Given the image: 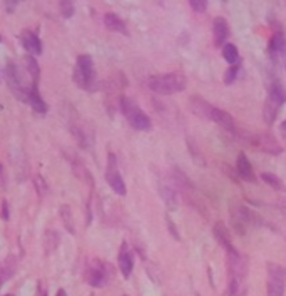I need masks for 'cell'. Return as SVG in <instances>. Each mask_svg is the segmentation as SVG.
Listing matches in <instances>:
<instances>
[{
  "mask_svg": "<svg viewBox=\"0 0 286 296\" xmlns=\"http://www.w3.org/2000/svg\"><path fill=\"white\" fill-rule=\"evenodd\" d=\"M148 85L153 92L159 95H171L186 89L188 79L181 72H169V74H158L148 79Z\"/></svg>",
  "mask_w": 286,
  "mask_h": 296,
  "instance_id": "cell-1",
  "label": "cell"
},
{
  "mask_svg": "<svg viewBox=\"0 0 286 296\" xmlns=\"http://www.w3.org/2000/svg\"><path fill=\"white\" fill-rule=\"evenodd\" d=\"M74 82L77 84V87L84 90H95V70H94V62L90 55H79L77 64L74 69Z\"/></svg>",
  "mask_w": 286,
  "mask_h": 296,
  "instance_id": "cell-2",
  "label": "cell"
},
{
  "mask_svg": "<svg viewBox=\"0 0 286 296\" xmlns=\"http://www.w3.org/2000/svg\"><path fill=\"white\" fill-rule=\"evenodd\" d=\"M229 214H231V223H233V229L238 231L239 234H244L249 226H258L261 223L258 214H254L249 208H246V206L239 203L231 204Z\"/></svg>",
  "mask_w": 286,
  "mask_h": 296,
  "instance_id": "cell-3",
  "label": "cell"
},
{
  "mask_svg": "<svg viewBox=\"0 0 286 296\" xmlns=\"http://www.w3.org/2000/svg\"><path fill=\"white\" fill-rule=\"evenodd\" d=\"M120 110L129 120V124L137 130H148L151 129V119L142 112V109L134 102L132 99L122 97L120 99Z\"/></svg>",
  "mask_w": 286,
  "mask_h": 296,
  "instance_id": "cell-4",
  "label": "cell"
},
{
  "mask_svg": "<svg viewBox=\"0 0 286 296\" xmlns=\"http://www.w3.org/2000/svg\"><path fill=\"white\" fill-rule=\"evenodd\" d=\"M5 79H7L9 87L12 89V92L17 95L20 100L29 102L30 92H32V89H35V87H29V85L24 82L22 69H20L17 64H7V69H5Z\"/></svg>",
  "mask_w": 286,
  "mask_h": 296,
  "instance_id": "cell-5",
  "label": "cell"
},
{
  "mask_svg": "<svg viewBox=\"0 0 286 296\" xmlns=\"http://www.w3.org/2000/svg\"><path fill=\"white\" fill-rule=\"evenodd\" d=\"M286 102V92L284 89L281 87V84H273V87L269 90V95L264 102V109H263V119L266 124H273V120L278 115V110L281 107V104Z\"/></svg>",
  "mask_w": 286,
  "mask_h": 296,
  "instance_id": "cell-6",
  "label": "cell"
},
{
  "mask_svg": "<svg viewBox=\"0 0 286 296\" xmlns=\"http://www.w3.org/2000/svg\"><path fill=\"white\" fill-rule=\"evenodd\" d=\"M286 284V269L276 263H268V296H283Z\"/></svg>",
  "mask_w": 286,
  "mask_h": 296,
  "instance_id": "cell-7",
  "label": "cell"
},
{
  "mask_svg": "<svg viewBox=\"0 0 286 296\" xmlns=\"http://www.w3.org/2000/svg\"><path fill=\"white\" fill-rule=\"evenodd\" d=\"M105 179H107L109 186L112 188V191L119 196H125V184L122 178H120V173L117 169V163H115V156L109 154V164H107V171H105Z\"/></svg>",
  "mask_w": 286,
  "mask_h": 296,
  "instance_id": "cell-8",
  "label": "cell"
},
{
  "mask_svg": "<svg viewBox=\"0 0 286 296\" xmlns=\"http://www.w3.org/2000/svg\"><path fill=\"white\" fill-rule=\"evenodd\" d=\"M253 140H254V144L258 145V147H259L261 151H264V153H268V154L278 156V154L283 153V147H281L279 142H278V140H276L271 134L261 132V134H258V135H254Z\"/></svg>",
  "mask_w": 286,
  "mask_h": 296,
  "instance_id": "cell-9",
  "label": "cell"
},
{
  "mask_svg": "<svg viewBox=\"0 0 286 296\" xmlns=\"http://www.w3.org/2000/svg\"><path fill=\"white\" fill-rule=\"evenodd\" d=\"M189 109L194 115H198L201 119H209V120L214 110L213 105H211L208 100H204L201 95H193V97L189 99Z\"/></svg>",
  "mask_w": 286,
  "mask_h": 296,
  "instance_id": "cell-10",
  "label": "cell"
},
{
  "mask_svg": "<svg viewBox=\"0 0 286 296\" xmlns=\"http://www.w3.org/2000/svg\"><path fill=\"white\" fill-rule=\"evenodd\" d=\"M85 279L90 286L94 288H102L107 283V274H105V268L100 263H95L94 266H90L85 274Z\"/></svg>",
  "mask_w": 286,
  "mask_h": 296,
  "instance_id": "cell-11",
  "label": "cell"
},
{
  "mask_svg": "<svg viewBox=\"0 0 286 296\" xmlns=\"http://www.w3.org/2000/svg\"><path fill=\"white\" fill-rule=\"evenodd\" d=\"M213 233H214V238L219 241V244L223 246L226 251H228V254L236 253V249L233 248V244H231V233H229V229L226 228L223 223H216L214 228H213Z\"/></svg>",
  "mask_w": 286,
  "mask_h": 296,
  "instance_id": "cell-12",
  "label": "cell"
},
{
  "mask_svg": "<svg viewBox=\"0 0 286 296\" xmlns=\"http://www.w3.org/2000/svg\"><path fill=\"white\" fill-rule=\"evenodd\" d=\"M236 171H238V174L241 176V179L249 181V183H254L256 181L253 166H251L249 159L246 158V154L243 153L238 156V161H236Z\"/></svg>",
  "mask_w": 286,
  "mask_h": 296,
  "instance_id": "cell-13",
  "label": "cell"
},
{
  "mask_svg": "<svg viewBox=\"0 0 286 296\" xmlns=\"http://www.w3.org/2000/svg\"><path fill=\"white\" fill-rule=\"evenodd\" d=\"M229 34V29H228V24H226L224 19H216L214 24H213V39H214V45H223L224 47V40L228 37Z\"/></svg>",
  "mask_w": 286,
  "mask_h": 296,
  "instance_id": "cell-14",
  "label": "cell"
},
{
  "mask_svg": "<svg viewBox=\"0 0 286 296\" xmlns=\"http://www.w3.org/2000/svg\"><path fill=\"white\" fill-rule=\"evenodd\" d=\"M211 120L216 122L218 125H221V127L226 129V130H231V132L234 130V119L231 117V115L226 112V110H223V109H216L214 107L213 115H211Z\"/></svg>",
  "mask_w": 286,
  "mask_h": 296,
  "instance_id": "cell-15",
  "label": "cell"
},
{
  "mask_svg": "<svg viewBox=\"0 0 286 296\" xmlns=\"http://www.w3.org/2000/svg\"><path fill=\"white\" fill-rule=\"evenodd\" d=\"M119 268H120V273H122L124 278H129L130 273H132V268H134V261H132V254L127 251V246H122V249H120L119 253Z\"/></svg>",
  "mask_w": 286,
  "mask_h": 296,
  "instance_id": "cell-16",
  "label": "cell"
},
{
  "mask_svg": "<svg viewBox=\"0 0 286 296\" xmlns=\"http://www.w3.org/2000/svg\"><path fill=\"white\" fill-rule=\"evenodd\" d=\"M22 42H24V47L27 49L30 54H35V55L42 54V42H40V39L34 32L27 30V32L22 35Z\"/></svg>",
  "mask_w": 286,
  "mask_h": 296,
  "instance_id": "cell-17",
  "label": "cell"
},
{
  "mask_svg": "<svg viewBox=\"0 0 286 296\" xmlns=\"http://www.w3.org/2000/svg\"><path fill=\"white\" fill-rule=\"evenodd\" d=\"M104 24H105V27H107L109 30H112V32H119V34H124V35L129 34L125 24L115 14H105L104 15Z\"/></svg>",
  "mask_w": 286,
  "mask_h": 296,
  "instance_id": "cell-18",
  "label": "cell"
},
{
  "mask_svg": "<svg viewBox=\"0 0 286 296\" xmlns=\"http://www.w3.org/2000/svg\"><path fill=\"white\" fill-rule=\"evenodd\" d=\"M159 194H161V198L164 199V203L168 204L169 208H176V204H178V193L174 191L173 186L161 184L159 186Z\"/></svg>",
  "mask_w": 286,
  "mask_h": 296,
  "instance_id": "cell-19",
  "label": "cell"
},
{
  "mask_svg": "<svg viewBox=\"0 0 286 296\" xmlns=\"http://www.w3.org/2000/svg\"><path fill=\"white\" fill-rule=\"evenodd\" d=\"M29 104L32 105V109L35 110V112H40V114H45V112H47V104H45L44 99L40 97L37 87L32 89V92H30Z\"/></svg>",
  "mask_w": 286,
  "mask_h": 296,
  "instance_id": "cell-20",
  "label": "cell"
},
{
  "mask_svg": "<svg viewBox=\"0 0 286 296\" xmlns=\"http://www.w3.org/2000/svg\"><path fill=\"white\" fill-rule=\"evenodd\" d=\"M269 50L271 54H283L286 50V39L281 32H276L269 40Z\"/></svg>",
  "mask_w": 286,
  "mask_h": 296,
  "instance_id": "cell-21",
  "label": "cell"
},
{
  "mask_svg": "<svg viewBox=\"0 0 286 296\" xmlns=\"http://www.w3.org/2000/svg\"><path fill=\"white\" fill-rule=\"evenodd\" d=\"M25 70H29L30 77H32V85L37 87V77H39V64L32 55L25 57Z\"/></svg>",
  "mask_w": 286,
  "mask_h": 296,
  "instance_id": "cell-22",
  "label": "cell"
},
{
  "mask_svg": "<svg viewBox=\"0 0 286 296\" xmlns=\"http://www.w3.org/2000/svg\"><path fill=\"white\" fill-rule=\"evenodd\" d=\"M44 244H45V253L50 254L59 244V234L55 233V231L49 229L47 233H45V236H44Z\"/></svg>",
  "mask_w": 286,
  "mask_h": 296,
  "instance_id": "cell-23",
  "label": "cell"
},
{
  "mask_svg": "<svg viewBox=\"0 0 286 296\" xmlns=\"http://www.w3.org/2000/svg\"><path fill=\"white\" fill-rule=\"evenodd\" d=\"M223 57L226 59V62H229V64L234 65L236 62H238V59H239V52H238V49H236L233 44H224Z\"/></svg>",
  "mask_w": 286,
  "mask_h": 296,
  "instance_id": "cell-24",
  "label": "cell"
},
{
  "mask_svg": "<svg viewBox=\"0 0 286 296\" xmlns=\"http://www.w3.org/2000/svg\"><path fill=\"white\" fill-rule=\"evenodd\" d=\"M60 214H62V221L65 224V228L69 229V233H75L74 231V224H72V216H70V208L69 206H62V209H60Z\"/></svg>",
  "mask_w": 286,
  "mask_h": 296,
  "instance_id": "cell-25",
  "label": "cell"
},
{
  "mask_svg": "<svg viewBox=\"0 0 286 296\" xmlns=\"http://www.w3.org/2000/svg\"><path fill=\"white\" fill-rule=\"evenodd\" d=\"M261 178H263L264 183H268L269 186H273V188H276V189H281V188H283V184H281V181H279L278 178H276L274 174L264 173L263 176H261Z\"/></svg>",
  "mask_w": 286,
  "mask_h": 296,
  "instance_id": "cell-26",
  "label": "cell"
},
{
  "mask_svg": "<svg viewBox=\"0 0 286 296\" xmlns=\"http://www.w3.org/2000/svg\"><path fill=\"white\" fill-rule=\"evenodd\" d=\"M34 183H35V188H37V193H39L40 196H45V194H47L49 188H47V184H45V181H44L42 176H35V178H34Z\"/></svg>",
  "mask_w": 286,
  "mask_h": 296,
  "instance_id": "cell-27",
  "label": "cell"
},
{
  "mask_svg": "<svg viewBox=\"0 0 286 296\" xmlns=\"http://www.w3.org/2000/svg\"><path fill=\"white\" fill-rule=\"evenodd\" d=\"M60 14L65 19H70L74 15V4L72 2H60Z\"/></svg>",
  "mask_w": 286,
  "mask_h": 296,
  "instance_id": "cell-28",
  "label": "cell"
},
{
  "mask_svg": "<svg viewBox=\"0 0 286 296\" xmlns=\"http://www.w3.org/2000/svg\"><path fill=\"white\" fill-rule=\"evenodd\" d=\"M238 70H239V65H233V67L228 69V72L224 75V84H233V80L236 79V75H238Z\"/></svg>",
  "mask_w": 286,
  "mask_h": 296,
  "instance_id": "cell-29",
  "label": "cell"
},
{
  "mask_svg": "<svg viewBox=\"0 0 286 296\" xmlns=\"http://www.w3.org/2000/svg\"><path fill=\"white\" fill-rule=\"evenodd\" d=\"M189 5L196 12H204V10L208 9V2H206V0H191Z\"/></svg>",
  "mask_w": 286,
  "mask_h": 296,
  "instance_id": "cell-30",
  "label": "cell"
},
{
  "mask_svg": "<svg viewBox=\"0 0 286 296\" xmlns=\"http://www.w3.org/2000/svg\"><path fill=\"white\" fill-rule=\"evenodd\" d=\"M14 274V264H10V259L7 261V263L4 264V273H2V278H0V281H7L10 276Z\"/></svg>",
  "mask_w": 286,
  "mask_h": 296,
  "instance_id": "cell-31",
  "label": "cell"
},
{
  "mask_svg": "<svg viewBox=\"0 0 286 296\" xmlns=\"http://www.w3.org/2000/svg\"><path fill=\"white\" fill-rule=\"evenodd\" d=\"M2 218L4 219H9V206H7V203L4 201V206H2Z\"/></svg>",
  "mask_w": 286,
  "mask_h": 296,
  "instance_id": "cell-32",
  "label": "cell"
},
{
  "mask_svg": "<svg viewBox=\"0 0 286 296\" xmlns=\"http://www.w3.org/2000/svg\"><path fill=\"white\" fill-rule=\"evenodd\" d=\"M281 132H283V134L286 135V120H284L283 124H281Z\"/></svg>",
  "mask_w": 286,
  "mask_h": 296,
  "instance_id": "cell-33",
  "label": "cell"
},
{
  "mask_svg": "<svg viewBox=\"0 0 286 296\" xmlns=\"http://www.w3.org/2000/svg\"><path fill=\"white\" fill-rule=\"evenodd\" d=\"M57 296H67V293H65V291H64V289H60V291H59V293H57Z\"/></svg>",
  "mask_w": 286,
  "mask_h": 296,
  "instance_id": "cell-34",
  "label": "cell"
},
{
  "mask_svg": "<svg viewBox=\"0 0 286 296\" xmlns=\"http://www.w3.org/2000/svg\"><path fill=\"white\" fill-rule=\"evenodd\" d=\"M5 296H10V294H5Z\"/></svg>",
  "mask_w": 286,
  "mask_h": 296,
  "instance_id": "cell-35",
  "label": "cell"
}]
</instances>
